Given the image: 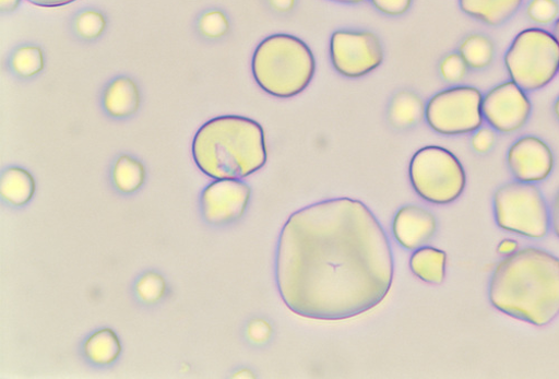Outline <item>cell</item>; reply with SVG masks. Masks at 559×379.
Segmentation results:
<instances>
[{
  "instance_id": "1",
  "label": "cell",
  "mask_w": 559,
  "mask_h": 379,
  "mask_svg": "<svg viewBox=\"0 0 559 379\" xmlns=\"http://www.w3.org/2000/svg\"><path fill=\"white\" fill-rule=\"evenodd\" d=\"M275 279L296 315L323 321L357 317L389 295L394 258L389 236L361 202L342 198L294 213L280 234Z\"/></svg>"
},
{
  "instance_id": "2",
  "label": "cell",
  "mask_w": 559,
  "mask_h": 379,
  "mask_svg": "<svg viewBox=\"0 0 559 379\" xmlns=\"http://www.w3.org/2000/svg\"><path fill=\"white\" fill-rule=\"evenodd\" d=\"M489 299L510 317L549 324L559 315V259L536 248L507 256L492 274Z\"/></svg>"
},
{
  "instance_id": "3",
  "label": "cell",
  "mask_w": 559,
  "mask_h": 379,
  "mask_svg": "<svg viewBox=\"0 0 559 379\" xmlns=\"http://www.w3.org/2000/svg\"><path fill=\"white\" fill-rule=\"evenodd\" d=\"M193 156L198 167L213 179H243L266 164L264 130L246 117L214 118L198 131Z\"/></svg>"
},
{
  "instance_id": "4",
  "label": "cell",
  "mask_w": 559,
  "mask_h": 379,
  "mask_svg": "<svg viewBox=\"0 0 559 379\" xmlns=\"http://www.w3.org/2000/svg\"><path fill=\"white\" fill-rule=\"evenodd\" d=\"M252 71L259 86L270 96L289 99L308 87L316 72V60L300 38L275 34L257 47Z\"/></svg>"
},
{
  "instance_id": "5",
  "label": "cell",
  "mask_w": 559,
  "mask_h": 379,
  "mask_svg": "<svg viewBox=\"0 0 559 379\" xmlns=\"http://www.w3.org/2000/svg\"><path fill=\"white\" fill-rule=\"evenodd\" d=\"M504 63L511 80L524 91L539 90L559 71V43L545 29H525L512 42Z\"/></svg>"
},
{
  "instance_id": "6",
  "label": "cell",
  "mask_w": 559,
  "mask_h": 379,
  "mask_svg": "<svg viewBox=\"0 0 559 379\" xmlns=\"http://www.w3.org/2000/svg\"><path fill=\"white\" fill-rule=\"evenodd\" d=\"M409 180L416 194L436 205H448L463 193L467 177L460 161L448 150H419L409 163Z\"/></svg>"
},
{
  "instance_id": "7",
  "label": "cell",
  "mask_w": 559,
  "mask_h": 379,
  "mask_svg": "<svg viewBox=\"0 0 559 379\" xmlns=\"http://www.w3.org/2000/svg\"><path fill=\"white\" fill-rule=\"evenodd\" d=\"M493 206L500 228L530 239H543L547 235L550 224L548 209L533 182L503 185L495 194Z\"/></svg>"
},
{
  "instance_id": "8",
  "label": "cell",
  "mask_w": 559,
  "mask_h": 379,
  "mask_svg": "<svg viewBox=\"0 0 559 379\" xmlns=\"http://www.w3.org/2000/svg\"><path fill=\"white\" fill-rule=\"evenodd\" d=\"M484 97L472 86H455L436 94L426 109L429 126L443 135L467 134L484 123Z\"/></svg>"
},
{
  "instance_id": "9",
  "label": "cell",
  "mask_w": 559,
  "mask_h": 379,
  "mask_svg": "<svg viewBox=\"0 0 559 379\" xmlns=\"http://www.w3.org/2000/svg\"><path fill=\"white\" fill-rule=\"evenodd\" d=\"M331 59L343 76L357 79L376 71L383 63V47L376 34L338 31L331 39Z\"/></svg>"
},
{
  "instance_id": "10",
  "label": "cell",
  "mask_w": 559,
  "mask_h": 379,
  "mask_svg": "<svg viewBox=\"0 0 559 379\" xmlns=\"http://www.w3.org/2000/svg\"><path fill=\"white\" fill-rule=\"evenodd\" d=\"M531 112L532 105L525 91L514 81L493 87L483 102L484 118L493 129L504 133L523 128Z\"/></svg>"
},
{
  "instance_id": "11",
  "label": "cell",
  "mask_w": 559,
  "mask_h": 379,
  "mask_svg": "<svg viewBox=\"0 0 559 379\" xmlns=\"http://www.w3.org/2000/svg\"><path fill=\"white\" fill-rule=\"evenodd\" d=\"M251 199L250 186L240 179H216L202 196L204 218L212 225H225L240 220Z\"/></svg>"
},
{
  "instance_id": "12",
  "label": "cell",
  "mask_w": 559,
  "mask_h": 379,
  "mask_svg": "<svg viewBox=\"0 0 559 379\" xmlns=\"http://www.w3.org/2000/svg\"><path fill=\"white\" fill-rule=\"evenodd\" d=\"M508 166L519 181L545 180L554 167L550 149L537 137L527 135L515 142L508 152Z\"/></svg>"
},
{
  "instance_id": "13",
  "label": "cell",
  "mask_w": 559,
  "mask_h": 379,
  "mask_svg": "<svg viewBox=\"0 0 559 379\" xmlns=\"http://www.w3.org/2000/svg\"><path fill=\"white\" fill-rule=\"evenodd\" d=\"M437 220L428 210L415 205L402 208L393 221L396 242L406 250L425 247L433 238Z\"/></svg>"
},
{
  "instance_id": "14",
  "label": "cell",
  "mask_w": 559,
  "mask_h": 379,
  "mask_svg": "<svg viewBox=\"0 0 559 379\" xmlns=\"http://www.w3.org/2000/svg\"><path fill=\"white\" fill-rule=\"evenodd\" d=\"M523 0H460L461 10L490 26H498L514 16Z\"/></svg>"
},
{
  "instance_id": "15",
  "label": "cell",
  "mask_w": 559,
  "mask_h": 379,
  "mask_svg": "<svg viewBox=\"0 0 559 379\" xmlns=\"http://www.w3.org/2000/svg\"><path fill=\"white\" fill-rule=\"evenodd\" d=\"M104 106L115 118H126L135 114L140 106V93L135 83L126 76L112 81L104 93Z\"/></svg>"
},
{
  "instance_id": "16",
  "label": "cell",
  "mask_w": 559,
  "mask_h": 379,
  "mask_svg": "<svg viewBox=\"0 0 559 379\" xmlns=\"http://www.w3.org/2000/svg\"><path fill=\"white\" fill-rule=\"evenodd\" d=\"M35 188L34 177L20 167L7 169L0 180V194L14 206L26 205L34 197Z\"/></svg>"
},
{
  "instance_id": "17",
  "label": "cell",
  "mask_w": 559,
  "mask_h": 379,
  "mask_svg": "<svg viewBox=\"0 0 559 379\" xmlns=\"http://www.w3.org/2000/svg\"><path fill=\"white\" fill-rule=\"evenodd\" d=\"M445 252L423 247L417 249L409 260V268L414 275L431 284H441L445 277Z\"/></svg>"
},
{
  "instance_id": "18",
  "label": "cell",
  "mask_w": 559,
  "mask_h": 379,
  "mask_svg": "<svg viewBox=\"0 0 559 379\" xmlns=\"http://www.w3.org/2000/svg\"><path fill=\"white\" fill-rule=\"evenodd\" d=\"M83 350L86 358L92 363L110 365L119 357L121 345L115 331L106 328L91 335L86 340Z\"/></svg>"
},
{
  "instance_id": "19",
  "label": "cell",
  "mask_w": 559,
  "mask_h": 379,
  "mask_svg": "<svg viewBox=\"0 0 559 379\" xmlns=\"http://www.w3.org/2000/svg\"><path fill=\"white\" fill-rule=\"evenodd\" d=\"M425 115L423 100L412 92H400L390 106V121L395 128L413 127L421 121Z\"/></svg>"
},
{
  "instance_id": "20",
  "label": "cell",
  "mask_w": 559,
  "mask_h": 379,
  "mask_svg": "<svg viewBox=\"0 0 559 379\" xmlns=\"http://www.w3.org/2000/svg\"><path fill=\"white\" fill-rule=\"evenodd\" d=\"M112 178L120 192L130 194L144 185L146 170L142 163L123 155L115 164Z\"/></svg>"
},
{
  "instance_id": "21",
  "label": "cell",
  "mask_w": 559,
  "mask_h": 379,
  "mask_svg": "<svg viewBox=\"0 0 559 379\" xmlns=\"http://www.w3.org/2000/svg\"><path fill=\"white\" fill-rule=\"evenodd\" d=\"M460 56L472 69H485L493 59V44L484 35H472L460 46Z\"/></svg>"
},
{
  "instance_id": "22",
  "label": "cell",
  "mask_w": 559,
  "mask_h": 379,
  "mask_svg": "<svg viewBox=\"0 0 559 379\" xmlns=\"http://www.w3.org/2000/svg\"><path fill=\"white\" fill-rule=\"evenodd\" d=\"M12 67L14 71L23 78H31L38 74L44 69L41 50L36 46L20 47L13 56Z\"/></svg>"
},
{
  "instance_id": "23",
  "label": "cell",
  "mask_w": 559,
  "mask_h": 379,
  "mask_svg": "<svg viewBox=\"0 0 559 379\" xmlns=\"http://www.w3.org/2000/svg\"><path fill=\"white\" fill-rule=\"evenodd\" d=\"M136 295L147 304L159 301L166 293V282L162 275L156 272H148L136 283Z\"/></svg>"
},
{
  "instance_id": "24",
  "label": "cell",
  "mask_w": 559,
  "mask_h": 379,
  "mask_svg": "<svg viewBox=\"0 0 559 379\" xmlns=\"http://www.w3.org/2000/svg\"><path fill=\"white\" fill-rule=\"evenodd\" d=\"M75 28L78 34L85 39L98 38L106 28V20L98 12L87 11L78 16Z\"/></svg>"
},
{
  "instance_id": "25",
  "label": "cell",
  "mask_w": 559,
  "mask_h": 379,
  "mask_svg": "<svg viewBox=\"0 0 559 379\" xmlns=\"http://www.w3.org/2000/svg\"><path fill=\"white\" fill-rule=\"evenodd\" d=\"M228 21L222 12L213 11L204 14L200 21V29L210 38H218L228 32Z\"/></svg>"
},
{
  "instance_id": "26",
  "label": "cell",
  "mask_w": 559,
  "mask_h": 379,
  "mask_svg": "<svg viewBox=\"0 0 559 379\" xmlns=\"http://www.w3.org/2000/svg\"><path fill=\"white\" fill-rule=\"evenodd\" d=\"M559 8L555 0H532L527 14L537 23H551L558 15Z\"/></svg>"
},
{
  "instance_id": "27",
  "label": "cell",
  "mask_w": 559,
  "mask_h": 379,
  "mask_svg": "<svg viewBox=\"0 0 559 379\" xmlns=\"http://www.w3.org/2000/svg\"><path fill=\"white\" fill-rule=\"evenodd\" d=\"M441 73L447 81L459 82L467 73V64L460 55H451L443 60Z\"/></svg>"
},
{
  "instance_id": "28",
  "label": "cell",
  "mask_w": 559,
  "mask_h": 379,
  "mask_svg": "<svg viewBox=\"0 0 559 379\" xmlns=\"http://www.w3.org/2000/svg\"><path fill=\"white\" fill-rule=\"evenodd\" d=\"M371 4L383 14L400 16L411 8L412 0H370Z\"/></svg>"
},
{
  "instance_id": "29",
  "label": "cell",
  "mask_w": 559,
  "mask_h": 379,
  "mask_svg": "<svg viewBox=\"0 0 559 379\" xmlns=\"http://www.w3.org/2000/svg\"><path fill=\"white\" fill-rule=\"evenodd\" d=\"M248 335L253 343H265L271 336V327L264 320H253L248 325Z\"/></svg>"
},
{
  "instance_id": "30",
  "label": "cell",
  "mask_w": 559,
  "mask_h": 379,
  "mask_svg": "<svg viewBox=\"0 0 559 379\" xmlns=\"http://www.w3.org/2000/svg\"><path fill=\"white\" fill-rule=\"evenodd\" d=\"M495 144V134L488 129L484 128L477 131L473 138V147L477 153H488Z\"/></svg>"
},
{
  "instance_id": "31",
  "label": "cell",
  "mask_w": 559,
  "mask_h": 379,
  "mask_svg": "<svg viewBox=\"0 0 559 379\" xmlns=\"http://www.w3.org/2000/svg\"><path fill=\"white\" fill-rule=\"evenodd\" d=\"M28 3L38 8H61L74 3L75 0H27Z\"/></svg>"
},
{
  "instance_id": "32",
  "label": "cell",
  "mask_w": 559,
  "mask_h": 379,
  "mask_svg": "<svg viewBox=\"0 0 559 379\" xmlns=\"http://www.w3.org/2000/svg\"><path fill=\"white\" fill-rule=\"evenodd\" d=\"M296 0H270L271 7L278 12H289L294 9Z\"/></svg>"
},
{
  "instance_id": "33",
  "label": "cell",
  "mask_w": 559,
  "mask_h": 379,
  "mask_svg": "<svg viewBox=\"0 0 559 379\" xmlns=\"http://www.w3.org/2000/svg\"><path fill=\"white\" fill-rule=\"evenodd\" d=\"M551 226L559 238V192L557 193L551 209Z\"/></svg>"
},
{
  "instance_id": "34",
  "label": "cell",
  "mask_w": 559,
  "mask_h": 379,
  "mask_svg": "<svg viewBox=\"0 0 559 379\" xmlns=\"http://www.w3.org/2000/svg\"><path fill=\"white\" fill-rule=\"evenodd\" d=\"M21 4V0H0V10L3 13H12L17 10Z\"/></svg>"
},
{
  "instance_id": "35",
  "label": "cell",
  "mask_w": 559,
  "mask_h": 379,
  "mask_svg": "<svg viewBox=\"0 0 559 379\" xmlns=\"http://www.w3.org/2000/svg\"><path fill=\"white\" fill-rule=\"evenodd\" d=\"M518 251V244H515L514 241H503L500 246H499V252L502 253V254H511V253H514Z\"/></svg>"
},
{
  "instance_id": "36",
  "label": "cell",
  "mask_w": 559,
  "mask_h": 379,
  "mask_svg": "<svg viewBox=\"0 0 559 379\" xmlns=\"http://www.w3.org/2000/svg\"><path fill=\"white\" fill-rule=\"evenodd\" d=\"M236 378H254V375L250 371V370H242L240 372H238L236 376Z\"/></svg>"
},
{
  "instance_id": "37",
  "label": "cell",
  "mask_w": 559,
  "mask_h": 379,
  "mask_svg": "<svg viewBox=\"0 0 559 379\" xmlns=\"http://www.w3.org/2000/svg\"><path fill=\"white\" fill-rule=\"evenodd\" d=\"M334 2L342 4H360L365 2V0H334Z\"/></svg>"
},
{
  "instance_id": "38",
  "label": "cell",
  "mask_w": 559,
  "mask_h": 379,
  "mask_svg": "<svg viewBox=\"0 0 559 379\" xmlns=\"http://www.w3.org/2000/svg\"><path fill=\"white\" fill-rule=\"evenodd\" d=\"M554 36L556 37V39L558 40L559 43V20L556 22L555 24V27H554Z\"/></svg>"
},
{
  "instance_id": "39",
  "label": "cell",
  "mask_w": 559,
  "mask_h": 379,
  "mask_svg": "<svg viewBox=\"0 0 559 379\" xmlns=\"http://www.w3.org/2000/svg\"><path fill=\"white\" fill-rule=\"evenodd\" d=\"M555 114H556L557 118L559 119V98L555 104Z\"/></svg>"
}]
</instances>
